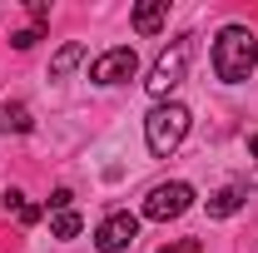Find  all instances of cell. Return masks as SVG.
I'll return each mask as SVG.
<instances>
[{
  "mask_svg": "<svg viewBox=\"0 0 258 253\" xmlns=\"http://www.w3.org/2000/svg\"><path fill=\"white\" fill-rule=\"evenodd\" d=\"M35 40H40V25H30V30H15V35H10V45H15V50H30Z\"/></svg>",
  "mask_w": 258,
  "mask_h": 253,
  "instance_id": "4fadbf2b",
  "label": "cell"
},
{
  "mask_svg": "<svg viewBox=\"0 0 258 253\" xmlns=\"http://www.w3.org/2000/svg\"><path fill=\"white\" fill-rule=\"evenodd\" d=\"M30 20H35V25H45V20H50V5H45V0H35V5H30Z\"/></svg>",
  "mask_w": 258,
  "mask_h": 253,
  "instance_id": "2e32d148",
  "label": "cell"
},
{
  "mask_svg": "<svg viewBox=\"0 0 258 253\" xmlns=\"http://www.w3.org/2000/svg\"><path fill=\"white\" fill-rule=\"evenodd\" d=\"M164 25H169V0H144L134 10V30L139 35H159Z\"/></svg>",
  "mask_w": 258,
  "mask_h": 253,
  "instance_id": "52a82bcc",
  "label": "cell"
},
{
  "mask_svg": "<svg viewBox=\"0 0 258 253\" xmlns=\"http://www.w3.org/2000/svg\"><path fill=\"white\" fill-rule=\"evenodd\" d=\"M243 199H248V194L238 189V184H228V189L209 194V219H228V214H238V209H243Z\"/></svg>",
  "mask_w": 258,
  "mask_h": 253,
  "instance_id": "30bf717a",
  "label": "cell"
},
{
  "mask_svg": "<svg viewBox=\"0 0 258 253\" xmlns=\"http://www.w3.org/2000/svg\"><path fill=\"white\" fill-rule=\"evenodd\" d=\"M189 104H179V99H164V104H154L149 114H144V144H149V154L154 159H169L184 139H189Z\"/></svg>",
  "mask_w": 258,
  "mask_h": 253,
  "instance_id": "7a4b0ae2",
  "label": "cell"
},
{
  "mask_svg": "<svg viewBox=\"0 0 258 253\" xmlns=\"http://www.w3.org/2000/svg\"><path fill=\"white\" fill-rule=\"evenodd\" d=\"M70 204H75V194H70V189H55V194H50V209H55V214H64Z\"/></svg>",
  "mask_w": 258,
  "mask_h": 253,
  "instance_id": "9a60e30c",
  "label": "cell"
},
{
  "mask_svg": "<svg viewBox=\"0 0 258 253\" xmlns=\"http://www.w3.org/2000/svg\"><path fill=\"white\" fill-rule=\"evenodd\" d=\"M80 60H85V40H70L60 55L50 60V80H64V75H70V70H75Z\"/></svg>",
  "mask_w": 258,
  "mask_h": 253,
  "instance_id": "8fae6325",
  "label": "cell"
},
{
  "mask_svg": "<svg viewBox=\"0 0 258 253\" xmlns=\"http://www.w3.org/2000/svg\"><path fill=\"white\" fill-rule=\"evenodd\" d=\"M194 40L199 35H174V45H164L159 60H154V70H149V80H144V90L159 99H169L179 85H184V75H189V60H194Z\"/></svg>",
  "mask_w": 258,
  "mask_h": 253,
  "instance_id": "3957f363",
  "label": "cell"
},
{
  "mask_svg": "<svg viewBox=\"0 0 258 253\" xmlns=\"http://www.w3.org/2000/svg\"><path fill=\"white\" fill-rule=\"evenodd\" d=\"M248 149H253V159H258V134H253V139H248Z\"/></svg>",
  "mask_w": 258,
  "mask_h": 253,
  "instance_id": "e0dca14e",
  "label": "cell"
},
{
  "mask_svg": "<svg viewBox=\"0 0 258 253\" xmlns=\"http://www.w3.org/2000/svg\"><path fill=\"white\" fill-rule=\"evenodd\" d=\"M134 75H139V55H134L129 45H114V50H104V55L90 65V80L104 85V90H109V85H124Z\"/></svg>",
  "mask_w": 258,
  "mask_h": 253,
  "instance_id": "5b68a950",
  "label": "cell"
},
{
  "mask_svg": "<svg viewBox=\"0 0 258 253\" xmlns=\"http://www.w3.org/2000/svg\"><path fill=\"white\" fill-rule=\"evenodd\" d=\"M189 209H194V184H184V179L154 184L149 199H144V219H154V223H169L179 214H189Z\"/></svg>",
  "mask_w": 258,
  "mask_h": 253,
  "instance_id": "277c9868",
  "label": "cell"
},
{
  "mask_svg": "<svg viewBox=\"0 0 258 253\" xmlns=\"http://www.w3.org/2000/svg\"><path fill=\"white\" fill-rule=\"evenodd\" d=\"M35 119H30V104H20V99H10V104H0V134H30Z\"/></svg>",
  "mask_w": 258,
  "mask_h": 253,
  "instance_id": "ba28073f",
  "label": "cell"
},
{
  "mask_svg": "<svg viewBox=\"0 0 258 253\" xmlns=\"http://www.w3.org/2000/svg\"><path fill=\"white\" fill-rule=\"evenodd\" d=\"M159 253H204V243L199 238H179V243H164Z\"/></svg>",
  "mask_w": 258,
  "mask_h": 253,
  "instance_id": "5bb4252c",
  "label": "cell"
},
{
  "mask_svg": "<svg viewBox=\"0 0 258 253\" xmlns=\"http://www.w3.org/2000/svg\"><path fill=\"white\" fill-rule=\"evenodd\" d=\"M258 70V35L248 25H224L214 40V75L224 85H243Z\"/></svg>",
  "mask_w": 258,
  "mask_h": 253,
  "instance_id": "6da1fadb",
  "label": "cell"
},
{
  "mask_svg": "<svg viewBox=\"0 0 258 253\" xmlns=\"http://www.w3.org/2000/svg\"><path fill=\"white\" fill-rule=\"evenodd\" d=\"M139 238V219L134 214H109V219L95 228V248L99 253H119V248H129Z\"/></svg>",
  "mask_w": 258,
  "mask_h": 253,
  "instance_id": "8992f818",
  "label": "cell"
},
{
  "mask_svg": "<svg viewBox=\"0 0 258 253\" xmlns=\"http://www.w3.org/2000/svg\"><path fill=\"white\" fill-rule=\"evenodd\" d=\"M80 228H85V219H80L75 209L55 214V223H50V233H55V238H80Z\"/></svg>",
  "mask_w": 258,
  "mask_h": 253,
  "instance_id": "7c38bea8",
  "label": "cell"
},
{
  "mask_svg": "<svg viewBox=\"0 0 258 253\" xmlns=\"http://www.w3.org/2000/svg\"><path fill=\"white\" fill-rule=\"evenodd\" d=\"M0 204H5V214H15L25 228H30V223H40V214H45V209H40V204H30L20 189H5V194H0Z\"/></svg>",
  "mask_w": 258,
  "mask_h": 253,
  "instance_id": "9c48e42d",
  "label": "cell"
}]
</instances>
